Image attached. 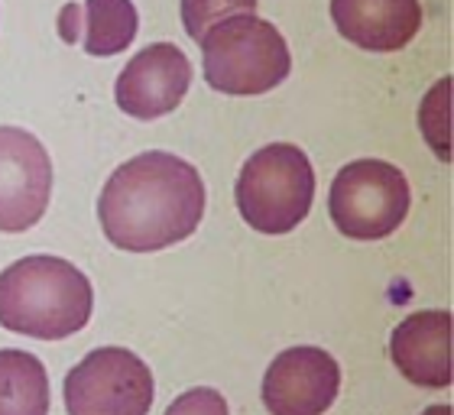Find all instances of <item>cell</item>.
Masks as SVG:
<instances>
[{
  "mask_svg": "<svg viewBox=\"0 0 454 415\" xmlns=\"http://www.w3.org/2000/svg\"><path fill=\"white\" fill-rule=\"evenodd\" d=\"M205 78L215 91L254 98L279 88L293 72V52L283 33L256 13H240L201 39Z\"/></svg>",
  "mask_w": 454,
  "mask_h": 415,
  "instance_id": "cell-3",
  "label": "cell"
},
{
  "mask_svg": "<svg viewBox=\"0 0 454 415\" xmlns=\"http://www.w3.org/2000/svg\"><path fill=\"white\" fill-rule=\"evenodd\" d=\"M260 0H182V23L192 39H205L211 27H218L224 20L254 13Z\"/></svg>",
  "mask_w": 454,
  "mask_h": 415,
  "instance_id": "cell-15",
  "label": "cell"
},
{
  "mask_svg": "<svg viewBox=\"0 0 454 415\" xmlns=\"http://www.w3.org/2000/svg\"><path fill=\"white\" fill-rule=\"evenodd\" d=\"M312 162L293 143H270L256 150L237 179V208L260 234H289L312 211Z\"/></svg>",
  "mask_w": 454,
  "mask_h": 415,
  "instance_id": "cell-4",
  "label": "cell"
},
{
  "mask_svg": "<svg viewBox=\"0 0 454 415\" xmlns=\"http://www.w3.org/2000/svg\"><path fill=\"white\" fill-rule=\"evenodd\" d=\"M153 373L133 350L98 348L66 377L68 415H146Z\"/></svg>",
  "mask_w": 454,
  "mask_h": 415,
  "instance_id": "cell-6",
  "label": "cell"
},
{
  "mask_svg": "<svg viewBox=\"0 0 454 415\" xmlns=\"http://www.w3.org/2000/svg\"><path fill=\"white\" fill-rule=\"evenodd\" d=\"M166 415H227V399L218 389L195 387L189 393H182L176 403H169Z\"/></svg>",
  "mask_w": 454,
  "mask_h": 415,
  "instance_id": "cell-16",
  "label": "cell"
},
{
  "mask_svg": "<svg viewBox=\"0 0 454 415\" xmlns=\"http://www.w3.org/2000/svg\"><path fill=\"white\" fill-rule=\"evenodd\" d=\"M389 357L416 387H451V311H416L399 321L389 338Z\"/></svg>",
  "mask_w": 454,
  "mask_h": 415,
  "instance_id": "cell-10",
  "label": "cell"
},
{
  "mask_svg": "<svg viewBox=\"0 0 454 415\" xmlns=\"http://www.w3.org/2000/svg\"><path fill=\"white\" fill-rule=\"evenodd\" d=\"M328 211L334 227L350 240H383L406 221L409 182L393 162H348L332 182Z\"/></svg>",
  "mask_w": 454,
  "mask_h": 415,
  "instance_id": "cell-5",
  "label": "cell"
},
{
  "mask_svg": "<svg viewBox=\"0 0 454 415\" xmlns=\"http://www.w3.org/2000/svg\"><path fill=\"white\" fill-rule=\"evenodd\" d=\"M95 293L68 260L23 256L0 273V325L39 341L72 338L91 321Z\"/></svg>",
  "mask_w": 454,
  "mask_h": 415,
  "instance_id": "cell-2",
  "label": "cell"
},
{
  "mask_svg": "<svg viewBox=\"0 0 454 415\" xmlns=\"http://www.w3.org/2000/svg\"><path fill=\"white\" fill-rule=\"evenodd\" d=\"M422 415H454V412H451V406H428Z\"/></svg>",
  "mask_w": 454,
  "mask_h": 415,
  "instance_id": "cell-17",
  "label": "cell"
},
{
  "mask_svg": "<svg viewBox=\"0 0 454 415\" xmlns=\"http://www.w3.org/2000/svg\"><path fill=\"white\" fill-rule=\"evenodd\" d=\"M205 215V182L172 153H143L111 172L98 199L105 237L130 254L182 244Z\"/></svg>",
  "mask_w": 454,
  "mask_h": 415,
  "instance_id": "cell-1",
  "label": "cell"
},
{
  "mask_svg": "<svg viewBox=\"0 0 454 415\" xmlns=\"http://www.w3.org/2000/svg\"><path fill=\"white\" fill-rule=\"evenodd\" d=\"M85 13V52L95 59L117 56L130 46L137 29H140V17L133 0H85L82 4Z\"/></svg>",
  "mask_w": 454,
  "mask_h": 415,
  "instance_id": "cell-13",
  "label": "cell"
},
{
  "mask_svg": "<svg viewBox=\"0 0 454 415\" xmlns=\"http://www.w3.org/2000/svg\"><path fill=\"white\" fill-rule=\"evenodd\" d=\"M52 162L46 146L20 127H0V231L23 234L46 215Z\"/></svg>",
  "mask_w": 454,
  "mask_h": 415,
  "instance_id": "cell-7",
  "label": "cell"
},
{
  "mask_svg": "<svg viewBox=\"0 0 454 415\" xmlns=\"http://www.w3.org/2000/svg\"><path fill=\"white\" fill-rule=\"evenodd\" d=\"M192 62L176 43H153L123 66L114 98L123 114L137 121H156L172 114L189 95Z\"/></svg>",
  "mask_w": 454,
  "mask_h": 415,
  "instance_id": "cell-8",
  "label": "cell"
},
{
  "mask_svg": "<svg viewBox=\"0 0 454 415\" xmlns=\"http://www.w3.org/2000/svg\"><path fill=\"white\" fill-rule=\"evenodd\" d=\"M338 33L367 52H396L422 27L419 0H332Z\"/></svg>",
  "mask_w": 454,
  "mask_h": 415,
  "instance_id": "cell-11",
  "label": "cell"
},
{
  "mask_svg": "<svg viewBox=\"0 0 454 415\" xmlns=\"http://www.w3.org/2000/svg\"><path fill=\"white\" fill-rule=\"evenodd\" d=\"M340 367L322 348H289L266 367L263 403L270 415H325L338 399Z\"/></svg>",
  "mask_w": 454,
  "mask_h": 415,
  "instance_id": "cell-9",
  "label": "cell"
},
{
  "mask_svg": "<svg viewBox=\"0 0 454 415\" xmlns=\"http://www.w3.org/2000/svg\"><path fill=\"white\" fill-rule=\"evenodd\" d=\"M0 415H49V373L29 350H0Z\"/></svg>",
  "mask_w": 454,
  "mask_h": 415,
  "instance_id": "cell-12",
  "label": "cell"
},
{
  "mask_svg": "<svg viewBox=\"0 0 454 415\" xmlns=\"http://www.w3.org/2000/svg\"><path fill=\"white\" fill-rule=\"evenodd\" d=\"M419 123L426 133L428 146L438 153V160H451V78H442L432 91H428L422 111H419Z\"/></svg>",
  "mask_w": 454,
  "mask_h": 415,
  "instance_id": "cell-14",
  "label": "cell"
}]
</instances>
